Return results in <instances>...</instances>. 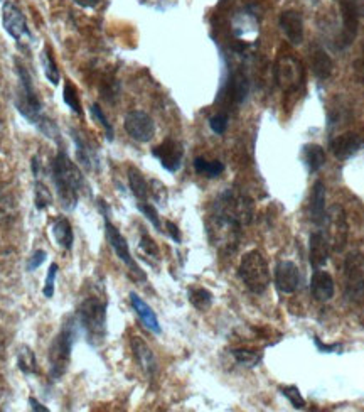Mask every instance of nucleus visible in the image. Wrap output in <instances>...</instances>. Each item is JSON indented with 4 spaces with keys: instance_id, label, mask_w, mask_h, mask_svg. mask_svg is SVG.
Here are the masks:
<instances>
[{
    "instance_id": "nucleus-1",
    "label": "nucleus",
    "mask_w": 364,
    "mask_h": 412,
    "mask_svg": "<svg viewBox=\"0 0 364 412\" xmlns=\"http://www.w3.org/2000/svg\"><path fill=\"white\" fill-rule=\"evenodd\" d=\"M17 65V73H19L21 85H22V92L21 97L17 98V110L21 112L24 117L29 120L31 124L35 125L44 136L49 139H54V141H60V129L56 127V124L53 122L51 119H48L44 115L43 107H40V102L38 98V93H35L33 78H31L29 71L19 60H16Z\"/></svg>"
},
{
    "instance_id": "nucleus-2",
    "label": "nucleus",
    "mask_w": 364,
    "mask_h": 412,
    "mask_svg": "<svg viewBox=\"0 0 364 412\" xmlns=\"http://www.w3.org/2000/svg\"><path fill=\"white\" fill-rule=\"evenodd\" d=\"M53 181L56 185L62 208L71 212L76 208L79 193L84 188V178L66 152H57L53 161Z\"/></svg>"
},
{
    "instance_id": "nucleus-3",
    "label": "nucleus",
    "mask_w": 364,
    "mask_h": 412,
    "mask_svg": "<svg viewBox=\"0 0 364 412\" xmlns=\"http://www.w3.org/2000/svg\"><path fill=\"white\" fill-rule=\"evenodd\" d=\"M213 218L219 227H228L233 234H238L241 227L253 220V201L231 190L224 191L213 206Z\"/></svg>"
},
{
    "instance_id": "nucleus-4",
    "label": "nucleus",
    "mask_w": 364,
    "mask_h": 412,
    "mask_svg": "<svg viewBox=\"0 0 364 412\" xmlns=\"http://www.w3.org/2000/svg\"><path fill=\"white\" fill-rule=\"evenodd\" d=\"M76 325L78 321L75 318H67L49 348V375L53 380H60L66 374L76 340Z\"/></svg>"
},
{
    "instance_id": "nucleus-5",
    "label": "nucleus",
    "mask_w": 364,
    "mask_h": 412,
    "mask_svg": "<svg viewBox=\"0 0 364 412\" xmlns=\"http://www.w3.org/2000/svg\"><path fill=\"white\" fill-rule=\"evenodd\" d=\"M76 321L83 328L88 342L100 345L106 333V303L100 298H88L79 304Z\"/></svg>"
},
{
    "instance_id": "nucleus-6",
    "label": "nucleus",
    "mask_w": 364,
    "mask_h": 412,
    "mask_svg": "<svg viewBox=\"0 0 364 412\" xmlns=\"http://www.w3.org/2000/svg\"><path fill=\"white\" fill-rule=\"evenodd\" d=\"M238 276L246 286V289L253 294H263L272 282V274L267 259L258 250H250L241 257Z\"/></svg>"
},
{
    "instance_id": "nucleus-7",
    "label": "nucleus",
    "mask_w": 364,
    "mask_h": 412,
    "mask_svg": "<svg viewBox=\"0 0 364 412\" xmlns=\"http://www.w3.org/2000/svg\"><path fill=\"white\" fill-rule=\"evenodd\" d=\"M273 75H275L277 85L283 92H295L304 82L302 63L292 55H280L273 68Z\"/></svg>"
},
{
    "instance_id": "nucleus-8",
    "label": "nucleus",
    "mask_w": 364,
    "mask_h": 412,
    "mask_svg": "<svg viewBox=\"0 0 364 412\" xmlns=\"http://www.w3.org/2000/svg\"><path fill=\"white\" fill-rule=\"evenodd\" d=\"M336 2L339 4L341 12H343V31H341L337 46L344 49L356 39L359 19L364 14V0H336Z\"/></svg>"
},
{
    "instance_id": "nucleus-9",
    "label": "nucleus",
    "mask_w": 364,
    "mask_h": 412,
    "mask_svg": "<svg viewBox=\"0 0 364 412\" xmlns=\"http://www.w3.org/2000/svg\"><path fill=\"white\" fill-rule=\"evenodd\" d=\"M344 289L351 301H359L364 294V259L353 252L344 261Z\"/></svg>"
},
{
    "instance_id": "nucleus-10",
    "label": "nucleus",
    "mask_w": 364,
    "mask_h": 412,
    "mask_svg": "<svg viewBox=\"0 0 364 412\" xmlns=\"http://www.w3.org/2000/svg\"><path fill=\"white\" fill-rule=\"evenodd\" d=\"M101 213H103V218H105L106 240H108V244H110V247L114 249V252L116 254V257H118L120 261L125 264V266H128L130 271H132L133 274L138 277V279L145 281V274H143L142 269L137 266V262L133 261L132 254H130L128 244H127V240H125V237L121 235L118 228H116L114 223L110 222V218H108V213H105V212H101Z\"/></svg>"
},
{
    "instance_id": "nucleus-11",
    "label": "nucleus",
    "mask_w": 364,
    "mask_h": 412,
    "mask_svg": "<svg viewBox=\"0 0 364 412\" xmlns=\"http://www.w3.org/2000/svg\"><path fill=\"white\" fill-rule=\"evenodd\" d=\"M125 131L133 141L142 142H150L155 136V124L154 120L148 114L142 110H132L125 115V122H123Z\"/></svg>"
},
{
    "instance_id": "nucleus-12",
    "label": "nucleus",
    "mask_w": 364,
    "mask_h": 412,
    "mask_svg": "<svg viewBox=\"0 0 364 412\" xmlns=\"http://www.w3.org/2000/svg\"><path fill=\"white\" fill-rule=\"evenodd\" d=\"M2 24H4V29L7 31V34L16 39L17 43L24 41V39H31V33H29V28H27L26 17L21 12V9L17 6H13L12 2L4 4Z\"/></svg>"
},
{
    "instance_id": "nucleus-13",
    "label": "nucleus",
    "mask_w": 364,
    "mask_h": 412,
    "mask_svg": "<svg viewBox=\"0 0 364 412\" xmlns=\"http://www.w3.org/2000/svg\"><path fill=\"white\" fill-rule=\"evenodd\" d=\"M152 154H154V158L159 159L162 168L167 169L169 173H175L181 169L184 158V149L181 142L167 139V141H164L162 144L154 147Z\"/></svg>"
},
{
    "instance_id": "nucleus-14",
    "label": "nucleus",
    "mask_w": 364,
    "mask_h": 412,
    "mask_svg": "<svg viewBox=\"0 0 364 412\" xmlns=\"http://www.w3.org/2000/svg\"><path fill=\"white\" fill-rule=\"evenodd\" d=\"M273 281H275V288L278 289V293L282 294L295 293L300 286L299 267L290 261H280L275 266Z\"/></svg>"
},
{
    "instance_id": "nucleus-15",
    "label": "nucleus",
    "mask_w": 364,
    "mask_h": 412,
    "mask_svg": "<svg viewBox=\"0 0 364 412\" xmlns=\"http://www.w3.org/2000/svg\"><path fill=\"white\" fill-rule=\"evenodd\" d=\"M329 222L331 235H332V247L334 252H343L346 247V242H348V218H346L344 210L341 206H332L331 213L327 215V220Z\"/></svg>"
},
{
    "instance_id": "nucleus-16",
    "label": "nucleus",
    "mask_w": 364,
    "mask_h": 412,
    "mask_svg": "<svg viewBox=\"0 0 364 412\" xmlns=\"http://www.w3.org/2000/svg\"><path fill=\"white\" fill-rule=\"evenodd\" d=\"M278 26L289 39L290 44L300 46L304 43V19L297 11H283L278 19Z\"/></svg>"
},
{
    "instance_id": "nucleus-17",
    "label": "nucleus",
    "mask_w": 364,
    "mask_h": 412,
    "mask_svg": "<svg viewBox=\"0 0 364 412\" xmlns=\"http://www.w3.org/2000/svg\"><path fill=\"white\" fill-rule=\"evenodd\" d=\"M336 286L334 279L329 272L316 269L312 277H310V294L317 303H327L334 298Z\"/></svg>"
},
{
    "instance_id": "nucleus-18",
    "label": "nucleus",
    "mask_w": 364,
    "mask_h": 412,
    "mask_svg": "<svg viewBox=\"0 0 364 412\" xmlns=\"http://www.w3.org/2000/svg\"><path fill=\"white\" fill-rule=\"evenodd\" d=\"M363 141L358 134L346 132L343 136H337L332 139L329 149L337 159H349L351 156H354L356 152L361 149Z\"/></svg>"
},
{
    "instance_id": "nucleus-19",
    "label": "nucleus",
    "mask_w": 364,
    "mask_h": 412,
    "mask_svg": "<svg viewBox=\"0 0 364 412\" xmlns=\"http://www.w3.org/2000/svg\"><path fill=\"white\" fill-rule=\"evenodd\" d=\"M130 347H132L135 360L138 362L142 370L145 372L148 377H154L157 372V360L154 352L150 350V347L140 337H133L130 340Z\"/></svg>"
},
{
    "instance_id": "nucleus-20",
    "label": "nucleus",
    "mask_w": 364,
    "mask_h": 412,
    "mask_svg": "<svg viewBox=\"0 0 364 412\" xmlns=\"http://www.w3.org/2000/svg\"><path fill=\"white\" fill-rule=\"evenodd\" d=\"M309 212H310V222H312L314 225L322 227L324 223H326V220H327L326 186H324L322 181H316V185H314V188H312Z\"/></svg>"
},
{
    "instance_id": "nucleus-21",
    "label": "nucleus",
    "mask_w": 364,
    "mask_h": 412,
    "mask_svg": "<svg viewBox=\"0 0 364 412\" xmlns=\"http://www.w3.org/2000/svg\"><path fill=\"white\" fill-rule=\"evenodd\" d=\"M329 261V242L321 232L309 237V262L314 269H322Z\"/></svg>"
},
{
    "instance_id": "nucleus-22",
    "label": "nucleus",
    "mask_w": 364,
    "mask_h": 412,
    "mask_svg": "<svg viewBox=\"0 0 364 412\" xmlns=\"http://www.w3.org/2000/svg\"><path fill=\"white\" fill-rule=\"evenodd\" d=\"M130 303H132L133 311L137 313L138 318H140L142 325L145 326L148 331H152L154 335H160L162 328L159 325V320H157L155 313L152 311V308L148 306L145 301H143L140 296L135 294V293H130Z\"/></svg>"
},
{
    "instance_id": "nucleus-23",
    "label": "nucleus",
    "mask_w": 364,
    "mask_h": 412,
    "mask_svg": "<svg viewBox=\"0 0 364 412\" xmlns=\"http://www.w3.org/2000/svg\"><path fill=\"white\" fill-rule=\"evenodd\" d=\"M310 66H312L314 76H316L317 80H321V82L329 80L332 75V70H334L332 58L321 48L314 49L312 55H310Z\"/></svg>"
},
{
    "instance_id": "nucleus-24",
    "label": "nucleus",
    "mask_w": 364,
    "mask_h": 412,
    "mask_svg": "<svg viewBox=\"0 0 364 412\" xmlns=\"http://www.w3.org/2000/svg\"><path fill=\"white\" fill-rule=\"evenodd\" d=\"M51 232H53V237L54 240H56V244L60 245L61 249L65 250H71L73 249V244H75V234H73V228H71V223L66 220V218H56L51 227Z\"/></svg>"
},
{
    "instance_id": "nucleus-25",
    "label": "nucleus",
    "mask_w": 364,
    "mask_h": 412,
    "mask_svg": "<svg viewBox=\"0 0 364 412\" xmlns=\"http://www.w3.org/2000/svg\"><path fill=\"white\" fill-rule=\"evenodd\" d=\"M128 185L135 198L138 201H147L150 188H148V183L145 181V178H143V174L138 171V169L135 168L128 169Z\"/></svg>"
},
{
    "instance_id": "nucleus-26",
    "label": "nucleus",
    "mask_w": 364,
    "mask_h": 412,
    "mask_svg": "<svg viewBox=\"0 0 364 412\" xmlns=\"http://www.w3.org/2000/svg\"><path fill=\"white\" fill-rule=\"evenodd\" d=\"M305 163L309 166L310 173H317L319 169L326 164V151L319 144H309L305 146Z\"/></svg>"
},
{
    "instance_id": "nucleus-27",
    "label": "nucleus",
    "mask_w": 364,
    "mask_h": 412,
    "mask_svg": "<svg viewBox=\"0 0 364 412\" xmlns=\"http://www.w3.org/2000/svg\"><path fill=\"white\" fill-rule=\"evenodd\" d=\"M248 95V80L243 73H236L229 80V97L236 103H241Z\"/></svg>"
},
{
    "instance_id": "nucleus-28",
    "label": "nucleus",
    "mask_w": 364,
    "mask_h": 412,
    "mask_svg": "<svg viewBox=\"0 0 364 412\" xmlns=\"http://www.w3.org/2000/svg\"><path fill=\"white\" fill-rule=\"evenodd\" d=\"M71 134H73V141L76 144V154H78V161L83 166H87L88 169H93L94 164H96V159H94L93 151L89 149V146L83 141V139H81L79 134H76L75 131H71Z\"/></svg>"
},
{
    "instance_id": "nucleus-29",
    "label": "nucleus",
    "mask_w": 364,
    "mask_h": 412,
    "mask_svg": "<svg viewBox=\"0 0 364 412\" xmlns=\"http://www.w3.org/2000/svg\"><path fill=\"white\" fill-rule=\"evenodd\" d=\"M43 68H44V75H46L48 82L56 87V85L60 83L61 75H60V70H57L56 60H54L51 48L49 46L44 48V51H43Z\"/></svg>"
},
{
    "instance_id": "nucleus-30",
    "label": "nucleus",
    "mask_w": 364,
    "mask_h": 412,
    "mask_svg": "<svg viewBox=\"0 0 364 412\" xmlns=\"http://www.w3.org/2000/svg\"><path fill=\"white\" fill-rule=\"evenodd\" d=\"M17 365L22 374L31 375L38 372V362H35L34 352L29 347H22L19 353H17Z\"/></svg>"
},
{
    "instance_id": "nucleus-31",
    "label": "nucleus",
    "mask_w": 364,
    "mask_h": 412,
    "mask_svg": "<svg viewBox=\"0 0 364 412\" xmlns=\"http://www.w3.org/2000/svg\"><path fill=\"white\" fill-rule=\"evenodd\" d=\"M189 303L199 311H204L213 304V294L204 288H192L189 289Z\"/></svg>"
},
{
    "instance_id": "nucleus-32",
    "label": "nucleus",
    "mask_w": 364,
    "mask_h": 412,
    "mask_svg": "<svg viewBox=\"0 0 364 412\" xmlns=\"http://www.w3.org/2000/svg\"><path fill=\"white\" fill-rule=\"evenodd\" d=\"M194 169L208 178H218L224 171V164L219 163V161H206L204 158H196Z\"/></svg>"
},
{
    "instance_id": "nucleus-33",
    "label": "nucleus",
    "mask_w": 364,
    "mask_h": 412,
    "mask_svg": "<svg viewBox=\"0 0 364 412\" xmlns=\"http://www.w3.org/2000/svg\"><path fill=\"white\" fill-rule=\"evenodd\" d=\"M62 100H65L66 105L70 107L75 114H78V115L83 114V109H81V103L78 98V90L75 88V85L71 82L65 83V90H62Z\"/></svg>"
},
{
    "instance_id": "nucleus-34",
    "label": "nucleus",
    "mask_w": 364,
    "mask_h": 412,
    "mask_svg": "<svg viewBox=\"0 0 364 412\" xmlns=\"http://www.w3.org/2000/svg\"><path fill=\"white\" fill-rule=\"evenodd\" d=\"M233 357L236 358V362L243 367H256L262 362V353L256 350H233Z\"/></svg>"
},
{
    "instance_id": "nucleus-35",
    "label": "nucleus",
    "mask_w": 364,
    "mask_h": 412,
    "mask_svg": "<svg viewBox=\"0 0 364 412\" xmlns=\"http://www.w3.org/2000/svg\"><path fill=\"white\" fill-rule=\"evenodd\" d=\"M34 203H35V208H38V210H44V208H48V206L53 205L51 191H49L48 186L44 185V183H40V181L35 183Z\"/></svg>"
},
{
    "instance_id": "nucleus-36",
    "label": "nucleus",
    "mask_w": 364,
    "mask_h": 412,
    "mask_svg": "<svg viewBox=\"0 0 364 412\" xmlns=\"http://www.w3.org/2000/svg\"><path fill=\"white\" fill-rule=\"evenodd\" d=\"M280 392L283 397L289 399V402L295 407V409H305V406H307L305 404V399L299 391V387H295V385H285V387H280Z\"/></svg>"
},
{
    "instance_id": "nucleus-37",
    "label": "nucleus",
    "mask_w": 364,
    "mask_h": 412,
    "mask_svg": "<svg viewBox=\"0 0 364 412\" xmlns=\"http://www.w3.org/2000/svg\"><path fill=\"white\" fill-rule=\"evenodd\" d=\"M137 208L140 210V213L143 217L147 218L148 222L154 225V228L157 232H162V223H160V218H159V213H157V210L152 206L150 203H147V201H140V203L137 205Z\"/></svg>"
},
{
    "instance_id": "nucleus-38",
    "label": "nucleus",
    "mask_w": 364,
    "mask_h": 412,
    "mask_svg": "<svg viewBox=\"0 0 364 412\" xmlns=\"http://www.w3.org/2000/svg\"><path fill=\"white\" fill-rule=\"evenodd\" d=\"M92 117L96 119L98 122H100L103 127H105L108 141H114V127H111V124L108 122V119L105 117V114H103V110L100 109V105H98V103L92 105Z\"/></svg>"
},
{
    "instance_id": "nucleus-39",
    "label": "nucleus",
    "mask_w": 364,
    "mask_h": 412,
    "mask_svg": "<svg viewBox=\"0 0 364 412\" xmlns=\"http://www.w3.org/2000/svg\"><path fill=\"white\" fill-rule=\"evenodd\" d=\"M57 264H51V267H49L48 271V277H46V282H44V289L43 293L46 298H53L54 294V282H56V276H57Z\"/></svg>"
},
{
    "instance_id": "nucleus-40",
    "label": "nucleus",
    "mask_w": 364,
    "mask_h": 412,
    "mask_svg": "<svg viewBox=\"0 0 364 412\" xmlns=\"http://www.w3.org/2000/svg\"><path fill=\"white\" fill-rule=\"evenodd\" d=\"M140 249L147 255H150V257L159 259V255H160L159 254V247H157V244L154 242V239H152V237H148L147 234L142 235V239H140Z\"/></svg>"
},
{
    "instance_id": "nucleus-41",
    "label": "nucleus",
    "mask_w": 364,
    "mask_h": 412,
    "mask_svg": "<svg viewBox=\"0 0 364 412\" xmlns=\"http://www.w3.org/2000/svg\"><path fill=\"white\" fill-rule=\"evenodd\" d=\"M209 127L214 134L221 136V134L226 132V129H228V117L224 114L214 115V117L209 120Z\"/></svg>"
},
{
    "instance_id": "nucleus-42",
    "label": "nucleus",
    "mask_w": 364,
    "mask_h": 412,
    "mask_svg": "<svg viewBox=\"0 0 364 412\" xmlns=\"http://www.w3.org/2000/svg\"><path fill=\"white\" fill-rule=\"evenodd\" d=\"M44 261H46V252H44V250H38V252H34L33 257L29 259V262H27V271L34 272L35 269L43 266Z\"/></svg>"
},
{
    "instance_id": "nucleus-43",
    "label": "nucleus",
    "mask_w": 364,
    "mask_h": 412,
    "mask_svg": "<svg viewBox=\"0 0 364 412\" xmlns=\"http://www.w3.org/2000/svg\"><path fill=\"white\" fill-rule=\"evenodd\" d=\"M165 228H167V234H169L170 239H172L175 244H181L182 235H181V232H179L177 225H175V223H172V222H167L165 223Z\"/></svg>"
},
{
    "instance_id": "nucleus-44",
    "label": "nucleus",
    "mask_w": 364,
    "mask_h": 412,
    "mask_svg": "<svg viewBox=\"0 0 364 412\" xmlns=\"http://www.w3.org/2000/svg\"><path fill=\"white\" fill-rule=\"evenodd\" d=\"M152 195H154V198L157 201H165V186H162L159 181H152Z\"/></svg>"
},
{
    "instance_id": "nucleus-45",
    "label": "nucleus",
    "mask_w": 364,
    "mask_h": 412,
    "mask_svg": "<svg viewBox=\"0 0 364 412\" xmlns=\"http://www.w3.org/2000/svg\"><path fill=\"white\" fill-rule=\"evenodd\" d=\"M314 342H316L319 350L324 352V353H331L332 350H337V348H339V345H322L321 340H319L317 337H314Z\"/></svg>"
},
{
    "instance_id": "nucleus-46",
    "label": "nucleus",
    "mask_w": 364,
    "mask_h": 412,
    "mask_svg": "<svg viewBox=\"0 0 364 412\" xmlns=\"http://www.w3.org/2000/svg\"><path fill=\"white\" fill-rule=\"evenodd\" d=\"M73 2L79 7L89 9V7H96L98 4H100V0H73Z\"/></svg>"
},
{
    "instance_id": "nucleus-47",
    "label": "nucleus",
    "mask_w": 364,
    "mask_h": 412,
    "mask_svg": "<svg viewBox=\"0 0 364 412\" xmlns=\"http://www.w3.org/2000/svg\"><path fill=\"white\" fill-rule=\"evenodd\" d=\"M29 404H31V407H33V411H39V412H48L49 411L46 406L40 404V402L35 401L34 397H29Z\"/></svg>"
},
{
    "instance_id": "nucleus-48",
    "label": "nucleus",
    "mask_w": 364,
    "mask_h": 412,
    "mask_svg": "<svg viewBox=\"0 0 364 412\" xmlns=\"http://www.w3.org/2000/svg\"><path fill=\"white\" fill-rule=\"evenodd\" d=\"M33 173L35 179H38V176H40V163L38 158H33Z\"/></svg>"
},
{
    "instance_id": "nucleus-49",
    "label": "nucleus",
    "mask_w": 364,
    "mask_h": 412,
    "mask_svg": "<svg viewBox=\"0 0 364 412\" xmlns=\"http://www.w3.org/2000/svg\"><path fill=\"white\" fill-rule=\"evenodd\" d=\"M0 348H2V340H0Z\"/></svg>"
}]
</instances>
